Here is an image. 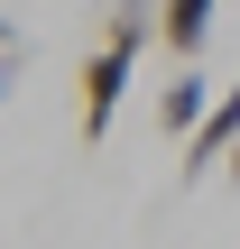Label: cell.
Here are the masks:
<instances>
[{"label": "cell", "instance_id": "1", "mask_svg": "<svg viewBox=\"0 0 240 249\" xmlns=\"http://www.w3.org/2000/svg\"><path fill=\"white\" fill-rule=\"evenodd\" d=\"M231 148H240V83H222V92H213V111H203V129L185 139V176H203V166H222Z\"/></svg>", "mask_w": 240, "mask_h": 249}, {"label": "cell", "instance_id": "2", "mask_svg": "<svg viewBox=\"0 0 240 249\" xmlns=\"http://www.w3.org/2000/svg\"><path fill=\"white\" fill-rule=\"evenodd\" d=\"M120 92H129V55H111V46H102V55L83 65V139H102V129H111Z\"/></svg>", "mask_w": 240, "mask_h": 249}, {"label": "cell", "instance_id": "3", "mask_svg": "<svg viewBox=\"0 0 240 249\" xmlns=\"http://www.w3.org/2000/svg\"><path fill=\"white\" fill-rule=\"evenodd\" d=\"M213 9H222V0H157V46H166L176 65H194L203 37H213Z\"/></svg>", "mask_w": 240, "mask_h": 249}, {"label": "cell", "instance_id": "4", "mask_svg": "<svg viewBox=\"0 0 240 249\" xmlns=\"http://www.w3.org/2000/svg\"><path fill=\"white\" fill-rule=\"evenodd\" d=\"M203 111H213V83L185 65V74L157 92V129H166V139H194V129H203Z\"/></svg>", "mask_w": 240, "mask_h": 249}, {"label": "cell", "instance_id": "5", "mask_svg": "<svg viewBox=\"0 0 240 249\" xmlns=\"http://www.w3.org/2000/svg\"><path fill=\"white\" fill-rule=\"evenodd\" d=\"M148 37H157V9H148V0H120V9H111V28H102V46H111V55H129V65H139V46H148Z\"/></svg>", "mask_w": 240, "mask_h": 249}, {"label": "cell", "instance_id": "6", "mask_svg": "<svg viewBox=\"0 0 240 249\" xmlns=\"http://www.w3.org/2000/svg\"><path fill=\"white\" fill-rule=\"evenodd\" d=\"M9 83H18V46H0V102H9Z\"/></svg>", "mask_w": 240, "mask_h": 249}, {"label": "cell", "instance_id": "7", "mask_svg": "<svg viewBox=\"0 0 240 249\" xmlns=\"http://www.w3.org/2000/svg\"><path fill=\"white\" fill-rule=\"evenodd\" d=\"M222 176H231V185H240V148H231V157H222Z\"/></svg>", "mask_w": 240, "mask_h": 249}, {"label": "cell", "instance_id": "8", "mask_svg": "<svg viewBox=\"0 0 240 249\" xmlns=\"http://www.w3.org/2000/svg\"><path fill=\"white\" fill-rule=\"evenodd\" d=\"M0 46H18V28H9V18H0Z\"/></svg>", "mask_w": 240, "mask_h": 249}]
</instances>
